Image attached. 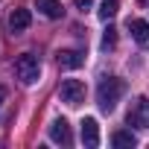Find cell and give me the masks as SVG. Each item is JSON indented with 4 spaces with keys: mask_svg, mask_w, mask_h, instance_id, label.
<instances>
[{
    "mask_svg": "<svg viewBox=\"0 0 149 149\" xmlns=\"http://www.w3.org/2000/svg\"><path fill=\"white\" fill-rule=\"evenodd\" d=\"M123 94H126V82L117 79V76H105L97 88V102H100L102 111H114Z\"/></svg>",
    "mask_w": 149,
    "mask_h": 149,
    "instance_id": "6da1fadb",
    "label": "cell"
},
{
    "mask_svg": "<svg viewBox=\"0 0 149 149\" xmlns=\"http://www.w3.org/2000/svg\"><path fill=\"white\" fill-rule=\"evenodd\" d=\"M15 76H18L24 85L38 82V76H41V64H38V58H35L32 53H21V56L15 58Z\"/></svg>",
    "mask_w": 149,
    "mask_h": 149,
    "instance_id": "7a4b0ae2",
    "label": "cell"
},
{
    "mask_svg": "<svg viewBox=\"0 0 149 149\" xmlns=\"http://www.w3.org/2000/svg\"><path fill=\"white\" fill-rule=\"evenodd\" d=\"M58 100L64 102V105H82L85 102V82H79V79H64L61 82V88H58Z\"/></svg>",
    "mask_w": 149,
    "mask_h": 149,
    "instance_id": "3957f363",
    "label": "cell"
},
{
    "mask_svg": "<svg viewBox=\"0 0 149 149\" xmlns=\"http://www.w3.org/2000/svg\"><path fill=\"white\" fill-rule=\"evenodd\" d=\"M129 126H137V129H149V100L146 97H137L126 114Z\"/></svg>",
    "mask_w": 149,
    "mask_h": 149,
    "instance_id": "277c9868",
    "label": "cell"
},
{
    "mask_svg": "<svg viewBox=\"0 0 149 149\" xmlns=\"http://www.w3.org/2000/svg\"><path fill=\"white\" fill-rule=\"evenodd\" d=\"M50 140L53 143H61V146H70L73 143V134H70L67 120H53L50 123Z\"/></svg>",
    "mask_w": 149,
    "mask_h": 149,
    "instance_id": "5b68a950",
    "label": "cell"
},
{
    "mask_svg": "<svg viewBox=\"0 0 149 149\" xmlns=\"http://www.w3.org/2000/svg\"><path fill=\"white\" fill-rule=\"evenodd\" d=\"M56 61H58V67H64V70H76V67L85 64V56H82L79 50H58V53H56Z\"/></svg>",
    "mask_w": 149,
    "mask_h": 149,
    "instance_id": "8992f818",
    "label": "cell"
},
{
    "mask_svg": "<svg viewBox=\"0 0 149 149\" xmlns=\"http://www.w3.org/2000/svg\"><path fill=\"white\" fill-rule=\"evenodd\" d=\"M9 32L12 35H18V32H24L29 24H32V15H29V9H12V15H9Z\"/></svg>",
    "mask_w": 149,
    "mask_h": 149,
    "instance_id": "52a82bcc",
    "label": "cell"
},
{
    "mask_svg": "<svg viewBox=\"0 0 149 149\" xmlns=\"http://www.w3.org/2000/svg\"><path fill=\"white\" fill-rule=\"evenodd\" d=\"M82 143H85L88 149L100 146V126H97L94 117H85V120H82Z\"/></svg>",
    "mask_w": 149,
    "mask_h": 149,
    "instance_id": "ba28073f",
    "label": "cell"
},
{
    "mask_svg": "<svg viewBox=\"0 0 149 149\" xmlns=\"http://www.w3.org/2000/svg\"><path fill=\"white\" fill-rule=\"evenodd\" d=\"M129 32H132V38H134L143 50H149V24H146V21H140V18L129 21Z\"/></svg>",
    "mask_w": 149,
    "mask_h": 149,
    "instance_id": "9c48e42d",
    "label": "cell"
},
{
    "mask_svg": "<svg viewBox=\"0 0 149 149\" xmlns=\"http://www.w3.org/2000/svg\"><path fill=\"white\" fill-rule=\"evenodd\" d=\"M35 9L44 15V18H61V3L58 0H35Z\"/></svg>",
    "mask_w": 149,
    "mask_h": 149,
    "instance_id": "30bf717a",
    "label": "cell"
},
{
    "mask_svg": "<svg viewBox=\"0 0 149 149\" xmlns=\"http://www.w3.org/2000/svg\"><path fill=\"white\" fill-rule=\"evenodd\" d=\"M111 143H114L117 149H132L137 140H134V134H132V132H123V129H120V132H114V134H111Z\"/></svg>",
    "mask_w": 149,
    "mask_h": 149,
    "instance_id": "8fae6325",
    "label": "cell"
},
{
    "mask_svg": "<svg viewBox=\"0 0 149 149\" xmlns=\"http://www.w3.org/2000/svg\"><path fill=\"white\" fill-rule=\"evenodd\" d=\"M117 12H120V0H102V6H100V18H102V21L114 18Z\"/></svg>",
    "mask_w": 149,
    "mask_h": 149,
    "instance_id": "7c38bea8",
    "label": "cell"
},
{
    "mask_svg": "<svg viewBox=\"0 0 149 149\" xmlns=\"http://www.w3.org/2000/svg\"><path fill=\"white\" fill-rule=\"evenodd\" d=\"M114 44H117V29H114V26H108V29H105V35H102V47L108 50V47H114Z\"/></svg>",
    "mask_w": 149,
    "mask_h": 149,
    "instance_id": "4fadbf2b",
    "label": "cell"
},
{
    "mask_svg": "<svg viewBox=\"0 0 149 149\" xmlns=\"http://www.w3.org/2000/svg\"><path fill=\"white\" fill-rule=\"evenodd\" d=\"M73 3H76V9H82V12H85V9H91V6H94V0H73Z\"/></svg>",
    "mask_w": 149,
    "mask_h": 149,
    "instance_id": "5bb4252c",
    "label": "cell"
},
{
    "mask_svg": "<svg viewBox=\"0 0 149 149\" xmlns=\"http://www.w3.org/2000/svg\"><path fill=\"white\" fill-rule=\"evenodd\" d=\"M3 100H6V88H0V105H3Z\"/></svg>",
    "mask_w": 149,
    "mask_h": 149,
    "instance_id": "9a60e30c",
    "label": "cell"
}]
</instances>
